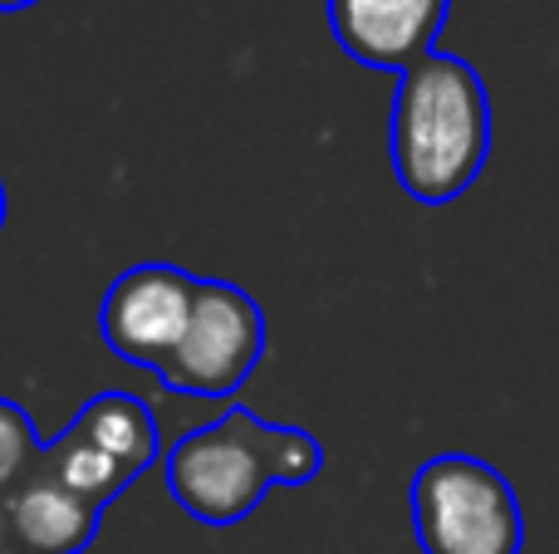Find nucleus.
<instances>
[{
    "label": "nucleus",
    "instance_id": "1",
    "mask_svg": "<svg viewBox=\"0 0 559 554\" xmlns=\"http://www.w3.org/2000/svg\"><path fill=\"white\" fill-rule=\"evenodd\" d=\"M388 153L403 192L447 206L481 177L491 157V98L462 55H423L397 74Z\"/></svg>",
    "mask_w": 559,
    "mask_h": 554
},
{
    "label": "nucleus",
    "instance_id": "2",
    "mask_svg": "<svg viewBox=\"0 0 559 554\" xmlns=\"http://www.w3.org/2000/svg\"><path fill=\"white\" fill-rule=\"evenodd\" d=\"M413 530L423 554H521L525 516L515 486L481 457L442 451L413 477Z\"/></svg>",
    "mask_w": 559,
    "mask_h": 554
},
{
    "label": "nucleus",
    "instance_id": "3",
    "mask_svg": "<svg viewBox=\"0 0 559 554\" xmlns=\"http://www.w3.org/2000/svg\"><path fill=\"white\" fill-rule=\"evenodd\" d=\"M271 486L275 427L246 408L192 427L167 451V491L202 526H241Z\"/></svg>",
    "mask_w": 559,
    "mask_h": 554
},
{
    "label": "nucleus",
    "instance_id": "4",
    "mask_svg": "<svg viewBox=\"0 0 559 554\" xmlns=\"http://www.w3.org/2000/svg\"><path fill=\"white\" fill-rule=\"evenodd\" d=\"M265 353V314L241 285L197 280V304L187 320L182 344L157 369V378L187 398L222 402L241 393Z\"/></svg>",
    "mask_w": 559,
    "mask_h": 554
},
{
    "label": "nucleus",
    "instance_id": "5",
    "mask_svg": "<svg viewBox=\"0 0 559 554\" xmlns=\"http://www.w3.org/2000/svg\"><path fill=\"white\" fill-rule=\"evenodd\" d=\"M192 304L197 275L167 261H143L108 285L104 304H98V329H104V344L118 359L157 373L182 344Z\"/></svg>",
    "mask_w": 559,
    "mask_h": 554
},
{
    "label": "nucleus",
    "instance_id": "6",
    "mask_svg": "<svg viewBox=\"0 0 559 554\" xmlns=\"http://www.w3.org/2000/svg\"><path fill=\"white\" fill-rule=\"evenodd\" d=\"M452 0H329V25L348 59L403 74L432 55Z\"/></svg>",
    "mask_w": 559,
    "mask_h": 554
},
{
    "label": "nucleus",
    "instance_id": "7",
    "mask_svg": "<svg viewBox=\"0 0 559 554\" xmlns=\"http://www.w3.org/2000/svg\"><path fill=\"white\" fill-rule=\"evenodd\" d=\"M0 516H5V540L20 554H84L98 535L104 506L79 496L39 451V461L5 496Z\"/></svg>",
    "mask_w": 559,
    "mask_h": 554
},
{
    "label": "nucleus",
    "instance_id": "8",
    "mask_svg": "<svg viewBox=\"0 0 559 554\" xmlns=\"http://www.w3.org/2000/svg\"><path fill=\"white\" fill-rule=\"evenodd\" d=\"M59 437L88 447L108 467L123 471L128 481H138L157 461V418L133 393H98V398H88Z\"/></svg>",
    "mask_w": 559,
    "mask_h": 554
},
{
    "label": "nucleus",
    "instance_id": "9",
    "mask_svg": "<svg viewBox=\"0 0 559 554\" xmlns=\"http://www.w3.org/2000/svg\"><path fill=\"white\" fill-rule=\"evenodd\" d=\"M39 451H45V442H39L29 412L20 402L0 398V506L15 491V481L39 461ZM0 540H5V516H0Z\"/></svg>",
    "mask_w": 559,
    "mask_h": 554
},
{
    "label": "nucleus",
    "instance_id": "10",
    "mask_svg": "<svg viewBox=\"0 0 559 554\" xmlns=\"http://www.w3.org/2000/svg\"><path fill=\"white\" fill-rule=\"evenodd\" d=\"M29 5H39V0H0V15H10V10H29Z\"/></svg>",
    "mask_w": 559,
    "mask_h": 554
},
{
    "label": "nucleus",
    "instance_id": "11",
    "mask_svg": "<svg viewBox=\"0 0 559 554\" xmlns=\"http://www.w3.org/2000/svg\"><path fill=\"white\" fill-rule=\"evenodd\" d=\"M5 212H10V202H5V182H0V226H5Z\"/></svg>",
    "mask_w": 559,
    "mask_h": 554
},
{
    "label": "nucleus",
    "instance_id": "12",
    "mask_svg": "<svg viewBox=\"0 0 559 554\" xmlns=\"http://www.w3.org/2000/svg\"><path fill=\"white\" fill-rule=\"evenodd\" d=\"M0 554H20L15 545H10V540H0Z\"/></svg>",
    "mask_w": 559,
    "mask_h": 554
}]
</instances>
